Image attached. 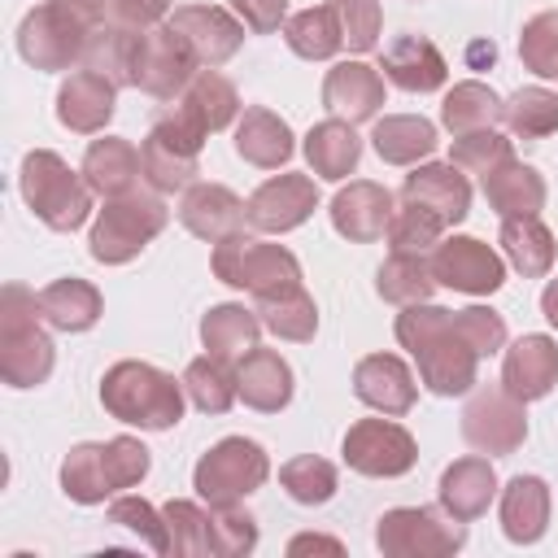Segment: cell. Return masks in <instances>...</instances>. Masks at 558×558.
Returning <instances> with one entry per match:
<instances>
[{"label": "cell", "instance_id": "cell-48", "mask_svg": "<svg viewBox=\"0 0 558 558\" xmlns=\"http://www.w3.org/2000/svg\"><path fill=\"white\" fill-rule=\"evenodd\" d=\"M257 545V519L235 506H209V554L218 558H244Z\"/></svg>", "mask_w": 558, "mask_h": 558}, {"label": "cell", "instance_id": "cell-24", "mask_svg": "<svg viewBox=\"0 0 558 558\" xmlns=\"http://www.w3.org/2000/svg\"><path fill=\"white\" fill-rule=\"evenodd\" d=\"M174 113H183L201 135H214L240 118V92L218 70H196L192 83L174 96Z\"/></svg>", "mask_w": 558, "mask_h": 558}, {"label": "cell", "instance_id": "cell-51", "mask_svg": "<svg viewBox=\"0 0 558 558\" xmlns=\"http://www.w3.org/2000/svg\"><path fill=\"white\" fill-rule=\"evenodd\" d=\"M109 523L135 532L153 554H170V536H166V514L157 506H148L144 497H113L109 501Z\"/></svg>", "mask_w": 558, "mask_h": 558}, {"label": "cell", "instance_id": "cell-20", "mask_svg": "<svg viewBox=\"0 0 558 558\" xmlns=\"http://www.w3.org/2000/svg\"><path fill=\"white\" fill-rule=\"evenodd\" d=\"M554 384H558V344H554L549 336H541V331L519 336V340L506 349L501 388L527 405V401L549 397Z\"/></svg>", "mask_w": 558, "mask_h": 558}, {"label": "cell", "instance_id": "cell-11", "mask_svg": "<svg viewBox=\"0 0 558 558\" xmlns=\"http://www.w3.org/2000/svg\"><path fill=\"white\" fill-rule=\"evenodd\" d=\"M462 436L471 449L480 453H493V458H506L514 453L523 440H527V414H523V401L510 397L501 384H484L466 397L462 405Z\"/></svg>", "mask_w": 558, "mask_h": 558}, {"label": "cell", "instance_id": "cell-25", "mask_svg": "<svg viewBox=\"0 0 558 558\" xmlns=\"http://www.w3.org/2000/svg\"><path fill=\"white\" fill-rule=\"evenodd\" d=\"M87 187L105 201L113 196H126L135 192V183L144 179V161H140V148L122 135H105V140H92L87 153H83V170Z\"/></svg>", "mask_w": 558, "mask_h": 558}, {"label": "cell", "instance_id": "cell-8", "mask_svg": "<svg viewBox=\"0 0 558 558\" xmlns=\"http://www.w3.org/2000/svg\"><path fill=\"white\" fill-rule=\"evenodd\" d=\"M270 480V458L248 436H222L209 445L192 471V488L205 506H235Z\"/></svg>", "mask_w": 558, "mask_h": 558}, {"label": "cell", "instance_id": "cell-54", "mask_svg": "<svg viewBox=\"0 0 558 558\" xmlns=\"http://www.w3.org/2000/svg\"><path fill=\"white\" fill-rule=\"evenodd\" d=\"M231 9L253 35H270L288 22V0H231Z\"/></svg>", "mask_w": 558, "mask_h": 558}, {"label": "cell", "instance_id": "cell-38", "mask_svg": "<svg viewBox=\"0 0 558 558\" xmlns=\"http://www.w3.org/2000/svg\"><path fill=\"white\" fill-rule=\"evenodd\" d=\"M135 48H140V31L109 17V22L87 39L83 70H96V74L113 78L118 87H135Z\"/></svg>", "mask_w": 558, "mask_h": 558}, {"label": "cell", "instance_id": "cell-26", "mask_svg": "<svg viewBox=\"0 0 558 558\" xmlns=\"http://www.w3.org/2000/svg\"><path fill=\"white\" fill-rule=\"evenodd\" d=\"M379 70H384L388 83H397L401 92H418V96L445 87V78H449L445 57H440L436 44L423 39V35H397V39L384 48Z\"/></svg>", "mask_w": 558, "mask_h": 558}, {"label": "cell", "instance_id": "cell-34", "mask_svg": "<svg viewBox=\"0 0 558 558\" xmlns=\"http://www.w3.org/2000/svg\"><path fill=\"white\" fill-rule=\"evenodd\" d=\"M257 336H262L257 310H244L235 301L209 305L205 318H201V344H205V353H214L222 362H240L244 353H253L257 349Z\"/></svg>", "mask_w": 558, "mask_h": 558}, {"label": "cell", "instance_id": "cell-35", "mask_svg": "<svg viewBox=\"0 0 558 558\" xmlns=\"http://www.w3.org/2000/svg\"><path fill=\"white\" fill-rule=\"evenodd\" d=\"M39 314H44V323L57 327V331H87V327L100 323L105 301H100V292H96L87 279L70 275V279H52V283L39 292Z\"/></svg>", "mask_w": 558, "mask_h": 558}, {"label": "cell", "instance_id": "cell-36", "mask_svg": "<svg viewBox=\"0 0 558 558\" xmlns=\"http://www.w3.org/2000/svg\"><path fill=\"white\" fill-rule=\"evenodd\" d=\"M371 144H375L379 161H388V166H418L423 157L436 153L440 140H436V126L427 118H418V113H388V118L375 122Z\"/></svg>", "mask_w": 558, "mask_h": 558}, {"label": "cell", "instance_id": "cell-28", "mask_svg": "<svg viewBox=\"0 0 558 558\" xmlns=\"http://www.w3.org/2000/svg\"><path fill=\"white\" fill-rule=\"evenodd\" d=\"M235 153H240L248 166H257V170H279V166H288L292 153H296L292 126H288L279 113H270V109H262V105H248V109L240 113V122H235Z\"/></svg>", "mask_w": 558, "mask_h": 558}, {"label": "cell", "instance_id": "cell-56", "mask_svg": "<svg viewBox=\"0 0 558 558\" xmlns=\"http://www.w3.org/2000/svg\"><path fill=\"white\" fill-rule=\"evenodd\" d=\"M310 549L340 554L344 545H340V541H331V536H314V532H310V536H292V541H288V554H292V558H296V554H310Z\"/></svg>", "mask_w": 558, "mask_h": 558}, {"label": "cell", "instance_id": "cell-40", "mask_svg": "<svg viewBox=\"0 0 558 558\" xmlns=\"http://www.w3.org/2000/svg\"><path fill=\"white\" fill-rule=\"evenodd\" d=\"M257 318L279 340H296V344L314 340V331H318V305L305 292V283L283 288V292H270V296H257Z\"/></svg>", "mask_w": 558, "mask_h": 558}, {"label": "cell", "instance_id": "cell-52", "mask_svg": "<svg viewBox=\"0 0 558 558\" xmlns=\"http://www.w3.org/2000/svg\"><path fill=\"white\" fill-rule=\"evenodd\" d=\"M327 4L336 9L340 39L349 52H371L379 44V26H384L379 0H327Z\"/></svg>", "mask_w": 558, "mask_h": 558}, {"label": "cell", "instance_id": "cell-44", "mask_svg": "<svg viewBox=\"0 0 558 558\" xmlns=\"http://www.w3.org/2000/svg\"><path fill=\"white\" fill-rule=\"evenodd\" d=\"M501 122L519 135V140H545L558 131V92L549 87H519L506 100Z\"/></svg>", "mask_w": 558, "mask_h": 558}, {"label": "cell", "instance_id": "cell-37", "mask_svg": "<svg viewBox=\"0 0 558 558\" xmlns=\"http://www.w3.org/2000/svg\"><path fill=\"white\" fill-rule=\"evenodd\" d=\"M61 493L78 506H100L105 497H113V480H109V462H105V440H83L65 453L61 462Z\"/></svg>", "mask_w": 558, "mask_h": 558}, {"label": "cell", "instance_id": "cell-45", "mask_svg": "<svg viewBox=\"0 0 558 558\" xmlns=\"http://www.w3.org/2000/svg\"><path fill=\"white\" fill-rule=\"evenodd\" d=\"M279 484L288 488L292 501L301 506H323L336 497V466L318 453H301V458H288L279 466Z\"/></svg>", "mask_w": 558, "mask_h": 558}, {"label": "cell", "instance_id": "cell-41", "mask_svg": "<svg viewBox=\"0 0 558 558\" xmlns=\"http://www.w3.org/2000/svg\"><path fill=\"white\" fill-rule=\"evenodd\" d=\"M375 292L392 305H414L436 292V275L427 253H388L384 266L375 270Z\"/></svg>", "mask_w": 558, "mask_h": 558}, {"label": "cell", "instance_id": "cell-49", "mask_svg": "<svg viewBox=\"0 0 558 558\" xmlns=\"http://www.w3.org/2000/svg\"><path fill=\"white\" fill-rule=\"evenodd\" d=\"M510 157H514V148H510V140H506L497 126L453 135V148H449V161H453L458 170L480 174V179H484L488 170H497L501 161H510Z\"/></svg>", "mask_w": 558, "mask_h": 558}, {"label": "cell", "instance_id": "cell-53", "mask_svg": "<svg viewBox=\"0 0 558 558\" xmlns=\"http://www.w3.org/2000/svg\"><path fill=\"white\" fill-rule=\"evenodd\" d=\"M453 323H458V331L466 336V344H471L480 357H488V353H497V349L506 344V318H501L497 310H488V305L453 310Z\"/></svg>", "mask_w": 558, "mask_h": 558}, {"label": "cell", "instance_id": "cell-55", "mask_svg": "<svg viewBox=\"0 0 558 558\" xmlns=\"http://www.w3.org/2000/svg\"><path fill=\"white\" fill-rule=\"evenodd\" d=\"M109 17L135 31H148L170 17V0H109Z\"/></svg>", "mask_w": 558, "mask_h": 558}, {"label": "cell", "instance_id": "cell-27", "mask_svg": "<svg viewBox=\"0 0 558 558\" xmlns=\"http://www.w3.org/2000/svg\"><path fill=\"white\" fill-rule=\"evenodd\" d=\"M235 388H240V401L257 414H279L288 401H292V366L275 353V349H253L240 357L235 366Z\"/></svg>", "mask_w": 558, "mask_h": 558}, {"label": "cell", "instance_id": "cell-18", "mask_svg": "<svg viewBox=\"0 0 558 558\" xmlns=\"http://www.w3.org/2000/svg\"><path fill=\"white\" fill-rule=\"evenodd\" d=\"M392 192L384 183H371V179H353L349 187H340L331 196V227L353 240V244H371L379 235H388V222H392Z\"/></svg>", "mask_w": 558, "mask_h": 558}, {"label": "cell", "instance_id": "cell-6", "mask_svg": "<svg viewBox=\"0 0 558 558\" xmlns=\"http://www.w3.org/2000/svg\"><path fill=\"white\" fill-rule=\"evenodd\" d=\"M170 222V209L161 201V192H126L105 201V209L92 222L87 235V253L100 266H126L131 257H140L148 248V240H157Z\"/></svg>", "mask_w": 558, "mask_h": 558}, {"label": "cell", "instance_id": "cell-9", "mask_svg": "<svg viewBox=\"0 0 558 558\" xmlns=\"http://www.w3.org/2000/svg\"><path fill=\"white\" fill-rule=\"evenodd\" d=\"M375 545L388 558H445L466 545V523L445 506H397L379 514Z\"/></svg>", "mask_w": 558, "mask_h": 558}, {"label": "cell", "instance_id": "cell-12", "mask_svg": "<svg viewBox=\"0 0 558 558\" xmlns=\"http://www.w3.org/2000/svg\"><path fill=\"white\" fill-rule=\"evenodd\" d=\"M344 466L371 480H397L418 462L414 436L392 418H357L340 440Z\"/></svg>", "mask_w": 558, "mask_h": 558}, {"label": "cell", "instance_id": "cell-33", "mask_svg": "<svg viewBox=\"0 0 558 558\" xmlns=\"http://www.w3.org/2000/svg\"><path fill=\"white\" fill-rule=\"evenodd\" d=\"M501 253L506 262L523 275V279H541L554 270V231L541 222V214H519V218H501Z\"/></svg>", "mask_w": 558, "mask_h": 558}, {"label": "cell", "instance_id": "cell-10", "mask_svg": "<svg viewBox=\"0 0 558 558\" xmlns=\"http://www.w3.org/2000/svg\"><path fill=\"white\" fill-rule=\"evenodd\" d=\"M201 148L205 135L183 118V113H166L153 122V131L140 144V161H144V183L153 192H187L201 174Z\"/></svg>", "mask_w": 558, "mask_h": 558}, {"label": "cell", "instance_id": "cell-14", "mask_svg": "<svg viewBox=\"0 0 558 558\" xmlns=\"http://www.w3.org/2000/svg\"><path fill=\"white\" fill-rule=\"evenodd\" d=\"M432 275L440 288L466 292V296H488L506 283V262L475 235H449L432 248Z\"/></svg>", "mask_w": 558, "mask_h": 558}, {"label": "cell", "instance_id": "cell-17", "mask_svg": "<svg viewBox=\"0 0 558 558\" xmlns=\"http://www.w3.org/2000/svg\"><path fill=\"white\" fill-rule=\"evenodd\" d=\"M118 109V83L96 74V70H74L61 87H57V122L70 126L74 135H96L109 126Z\"/></svg>", "mask_w": 558, "mask_h": 558}, {"label": "cell", "instance_id": "cell-2", "mask_svg": "<svg viewBox=\"0 0 558 558\" xmlns=\"http://www.w3.org/2000/svg\"><path fill=\"white\" fill-rule=\"evenodd\" d=\"M109 22V0H44L17 26V52L35 70L83 65L87 39Z\"/></svg>", "mask_w": 558, "mask_h": 558}, {"label": "cell", "instance_id": "cell-50", "mask_svg": "<svg viewBox=\"0 0 558 558\" xmlns=\"http://www.w3.org/2000/svg\"><path fill=\"white\" fill-rule=\"evenodd\" d=\"M519 61L541 78H558V9H545L523 22Z\"/></svg>", "mask_w": 558, "mask_h": 558}, {"label": "cell", "instance_id": "cell-32", "mask_svg": "<svg viewBox=\"0 0 558 558\" xmlns=\"http://www.w3.org/2000/svg\"><path fill=\"white\" fill-rule=\"evenodd\" d=\"M301 153H305V161H310V170H314L318 179L340 183V179H349V174L357 170L362 140H357L353 122H344V118H327V122H314V126H310Z\"/></svg>", "mask_w": 558, "mask_h": 558}, {"label": "cell", "instance_id": "cell-22", "mask_svg": "<svg viewBox=\"0 0 558 558\" xmlns=\"http://www.w3.org/2000/svg\"><path fill=\"white\" fill-rule=\"evenodd\" d=\"M401 201L427 205L445 227H453V222H462L471 214V183L453 161H427V166H414L405 174Z\"/></svg>", "mask_w": 558, "mask_h": 558}, {"label": "cell", "instance_id": "cell-13", "mask_svg": "<svg viewBox=\"0 0 558 558\" xmlns=\"http://www.w3.org/2000/svg\"><path fill=\"white\" fill-rule=\"evenodd\" d=\"M201 70V61L192 57V48L183 44V35L170 22H157L148 31H140V48H135V87L157 96V100H174L192 74Z\"/></svg>", "mask_w": 558, "mask_h": 558}, {"label": "cell", "instance_id": "cell-58", "mask_svg": "<svg viewBox=\"0 0 558 558\" xmlns=\"http://www.w3.org/2000/svg\"><path fill=\"white\" fill-rule=\"evenodd\" d=\"M541 314L549 318V327H558V279L545 283V292H541Z\"/></svg>", "mask_w": 558, "mask_h": 558}, {"label": "cell", "instance_id": "cell-57", "mask_svg": "<svg viewBox=\"0 0 558 558\" xmlns=\"http://www.w3.org/2000/svg\"><path fill=\"white\" fill-rule=\"evenodd\" d=\"M466 61H471V70H488L497 61V44L493 39H471L466 44Z\"/></svg>", "mask_w": 558, "mask_h": 558}, {"label": "cell", "instance_id": "cell-42", "mask_svg": "<svg viewBox=\"0 0 558 558\" xmlns=\"http://www.w3.org/2000/svg\"><path fill=\"white\" fill-rule=\"evenodd\" d=\"M183 392H187V401H192L201 414H227L231 401L240 397L231 362H222V357H214V353L187 362V371H183Z\"/></svg>", "mask_w": 558, "mask_h": 558}, {"label": "cell", "instance_id": "cell-7", "mask_svg": "<svg viewBox=\"0 0 558 558\" xmlns=\"http://www.w3.org/2000/svg\"><path fill=\"white\" fill-rule=\"evenodd\" d=\"M209 266H214V279H222L240 292H253V301L301 283L296 253H288L283 244H266L257 235H244V231H231L227 240H218Z\"/></svg>", "mask_w": 558, "mask_h": 558}, {"label": "cell", "instance_id": "cell-21", "mask_svg": "<svg viewBox=\"0 0 558 558\" xmlns=\"http://www.w3.org/2000/svg\"><path fill=\"white\" fill-rule=\"evenodd\" d=\"M179 222L196 235V240H227L231 231H244L248 222V201H240L231 187L222 183H192L179 201Z\"/></svg>", "mask_w": 558, "mask_h": 558}, {"label": "cell", "instance_id": "cell-39", "mask_svg": "<svg viewBox=\"0 0 558 558\" xmlns=\"http://www.w3.org/2000/svg\"><path fill=\"white\" fill-rule=\"evenodd\" d=\"M506 113V100L480 83V78H466V83H453L440 100V122L453 131V135H466V131H484V126H497Z\"/></svg>", "mask_w": 558, "mask_h": 558}, {"label": "cell", "instance_id": "cell-43", "mask_svg": "<svg viewBox=\"0 0 558 558\" xmlns=\"http://www.w3.org/2000/svg\"><path fill=\"white\" fill-rule=\"evenodd\" d=\"M283 39L296 57L305 61H327L344 48L340 39V22H336V9L331 4H318V9H301L283 22Z\"/></svg>", "mask_w": 558, "mask_h": 558}, {"label": "cell", "instance_id": "cell-31", "mask_svg": "<svg viewBox=\"0 0 558 558\" xmlns=\"http://www.w3.org/2000/svg\"><path fill=\"white\" fill-rule=\"evenodd\" d=\"M484 196L501 218H519V214H541L549 187H545V174L536 166L510 157L484 174Z\"/></svg>", "mask_w": 558, "mask_h": 558}, {"label": "cell", "instance_id": "cell-15", "mask_svg": "<svg viewBox=\"0 0 558 558\" xmlns=\"http://www.w3.org/2000/svg\"><path fill=\"white\" fill-rule=\"evenodd\" d=\"M166 22L183 35V44L201 61V70H214V65L231 61L244 44V22L227 9H218V4H179Z\"/></svg>", "mask_w": 558, "mask_h": 558}, {"label": "cell", "instance_id": "cell-4", "mask_svg": "<svg viewBox=\"0 0 558 558\" xmlns=\"http://www.w3.org/2000/svg\"><path fill=\"white\" fill-rule=\"evenodd\" d=\"M39 292L4 283L0 292V375L9 388H39L52 375V340L39 327Z\"/></svg>", "mask_w": 558, "mask_h": 558}, {"label": "cell", "instance_id": "cell-47", "mask_svg": "<svg viewBox=\"0 0 558 558\" xmlns=\"http://www.w3.org/2000/svg\"><path fill=\"white\" fill-rule=\"evenodd\" d=\"M440 231H445V222H440L427 205L405 201L401 209H392L388 248H392V253H432V248L440 244Z\"/></svg>", "mask_w": 558, "mask_h": 558}, {"label": "cell", "instance_id": "cell-1", "mask_svg": "<svg viewBox=\"0 0 558 558\" xmlns=\"http://www.w3.org/2000/svg\"><path fill=\"white\" fill-rule=\"evenodd\" d=\"M397 340L418 362V379L436 397H462L475 388L480 353L466 344V336L453 323V310H440L432 301L401 305L397 314Z\"/></svg>", "mask_w": 558, "mask_h": 558}, {"label": "cell", "instance_id": "cell-29", "mask_svg": "<svg viewBox=\"0 0 558 558\" xmlns=\"http://www.w3.org/2000/svg\"><path fill=\"white\" fill-rule=\"evenodd\" d=\"M436 493H440V506L453 519L471 523V519H480L493 506V497H497V471H493L488 458H458V462L445 466Z\"/></svg>", "mask_w": 558, "mask_h": 558}, {"label": "cell", "instance_id": "cell-5", "mask_svg": "<svg viewBox=\"0 0 558 558\" xmlns=\"http://www.w3.org/2000/svg\"><path fill=\"white\" fill-rule=\"evenodd\" d=\"M17 187L26 209L48 231H78L92 214V187L83 174L70 170V161L52 148H31L17 170Z\"/></svg>", "mask_w": 558, "mask_h": 558}, {"label": "cell", "instance_id": "cell-16", "mask_svg": "<svg viewBox=\"0 0 558 558\" xmlns=\"http://www.w3.org/2000/svg\"><path fill=\"white\" fill-rule=\"evenodd\" d=\"M318 209V187L310 174H275L248 196V227L266 235H283L301 227Z\"/></svg>", "mask_w": 558, "mask_h": 558}, {"label": "cell", "instance_id": "cell-46", "mask_svg": "<svg viewBox=\"0 0 558 558\" xmlns=\"http://www.w3.org/2000/svg\"><path fill=\"white\" fill-rule=\"evenodd\" d=\"M166 514V536H170V554L179 558H201L209 554V510L183 497H170L161 506Z\"/></svg>", "mask_w": 558, "mask_h": 558}, {"label": "cell", "instance_id": "cell-3", "mask_svg": "<svg viewBox=\"0 0 558 558\" xmlns=\"http://www.w3.org/2000/svg\"><path fill=\"white\" fill-rule=\"evenodd\" d=\"M100 405L131 427L166 432L183 418V379L166 375L153 362H113L100 379Z\"/></svg>", "mask_w": 558, "mask_h": 558}, {"label": "cell", "instance_id": "cell-23", "mask_svg": "<svg viewBox=\"0 0 558 558\" xmlns=\"http://www.w3.org/2000/svg\"><path fill=\"white\" fill-rule=\"evenodd\" d=\"M323 105L331 118L344 122H371L384 109V78L366 61H336L323 78Z\"/></svg>", "mask_w": 558, "mask_h": 558}, {"label": "cell", "instance_id": "cell-30", "mask_svg": "<svg viewBox=\"0 0 558 558\" xmlns=\"http://www.w3.org/2000/svg\"><path fill=\"white\" fill-rule=\"evenodd\" d=\"M549 527V484L541 475H514L501 488V532L514 545H536Z\"/></svg>", "mask_w": 558, "mask_h": 558}, {"label": "cell", "instance_id": "cell-19", "mask_svg": "<svg viewBox=\"0 0 558 558\" xmlns=\"http://www.w3.org/2000/svg\"><path fill=\"white\" fill-rule=\"evenodd\" d=\"M353 392H357V401H366L371 410H379L388 418L410 414L418 401V384L397 353H366L353 366Z\"/></svg>", "mask_w": 558, "mask_h": 558}]
</instances>
